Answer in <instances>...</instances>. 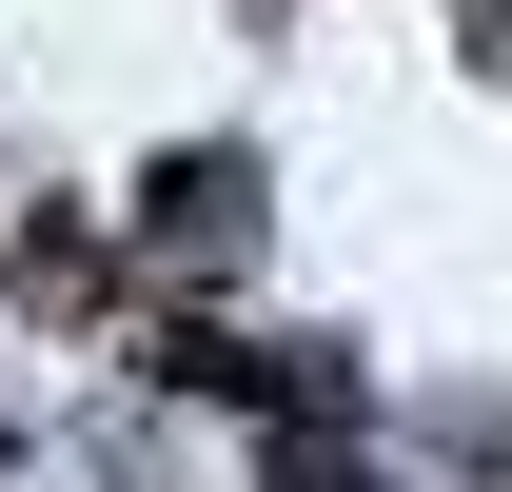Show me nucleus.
Here are the masks:
<instances>
[{
    "mask_svg": "<svg viewBox=\"0 0 512 492\" xmlns=\"http://www.w3.org/2000/svg\"><path fill=\"white\" fill-rule=\"evenodd\" d=\"M276 492H375V473H355L335 433H276Z\"/></svg>",
    "mask_w": 512,
    "mask_h": 492,
    "instance_id": "nucleus-2",
    "label": "nucleus"
},
{
    "mask_svg": "<svg viewBox=\"0 0 512 492\" xmlns=\"http://www.w3.org/2000/svg\"><path fill=\"white\" fill-rule=\"evenodd\" d=\"M138 237H158V256H197V276H217V256H256V158H237V138L158 158V178H138Z\"/></svg>",
    "mask_w": 512,
    "mask_h": 492,
    "instance_id": "nucleus-1",
    "label": "nucleus"
}]
</instances>
